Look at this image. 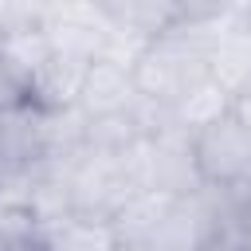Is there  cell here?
<instances>
[{"mask_svg":"<svg viewBox=\"0 0 251 251\" xmlns=\"http://www.w3.org/2000/svg\"><path fill=\"white\" fill-rule=\"evenodd\" d=\"M129 173L137 192H169V196H192L204 188L196 157H192V133L165 122L153 133H145L129 153Z\"/></svg>","mask_w":251,"mask_h":251,"instance_id":"obj_1","label":"cell"},{"mask_svg":"<svg viewBox=\"0 0 251 251\" xmlns=\"http://www.w3.org/2000/svg\"><path fill=\"white\" fill-rule=\"evenodd\" d=\"M192 157L204 188H216V192L251 188V129L235 110L192 129Z\"/></svg>","mask_w":251,"mask_h":251,"instance_id":"obj_2","label":"cell"},{"mask_svg":"<svg viewBox=\"0 0 251 251\" xmlns=\"http://www.w3.org/2000/svg\"><path fill=\"white\" fill-rule=\"evenodd\" d=\"M208 78L227 98L251 90V24L235 8H227V16L208 35Z\"/></svg>","mask_w":251,"mask_h":251,"instance_id":"obj_3","label":"cell"},{"mask_svg":"<svg viewBox=\"0 0 251 251\" xmlns=\"http://www.w3.org/2000/svg\"><path fill=\"white\" fill-rule=\"evenodd\" d=\"M43 251H118V235L110 220L59 216L43 224Z\"/></svg>","mask_w":251,"mask_h":251,"instance_id":"obj_4","label":"cell"},{"mask_svg":"<svg viewBox=\"0 0 251 251\" xmlns=\"http://www.w3.org/2000/svg\"><path fill=\"white\" fill-rule=\"evenodd\" d=\"M24 102H31V86H27V78L0 55V114L16 110V106H24Z\"/></svg>","mask_w":251,"mask_h":251,"instance_id":"obj_5","label":"cell"},{"mask_svg":"<svg viewBox=\"0 0 251 251\" xmlns=\"http://www.w3.org/2000/svg\"><path fill=\"white\" fill-rule=\"evenodd\" d=\"M239 243H243V251H251V200L243 204V212H239Z\"/></svg>","mask_w":251,"mask_h":251,"instance_id":"obj_6","label":"cell"},{"mask_svg":"<svg viewBox=\"0 0 251 251\" xmlns=\"http://www.w3.org/2000/svg\"><path fill=\"white\" fill-rule=\"evenodd\" d=\"M231 110H235V114L247 122V129H251V90H243L239 98H231Z\"/></svg>","mask_w":251,"mask_h":251,"instance_id":"obj_7","label":"cell"},{"mask_svg":"<svg viewBox=\"0 0 251 251\" xmlns=\"http://www.w3.org/2000/svg\"><path fill=\"white\" fill-rule=\"evenodd\" d=\"M235 12H239V16L247 20V24H251V8H235Z\"/></svg>","mask_w":251,"mask_h":251,"instance_id":"obj_8","label":"cell"},{"mask_svg":"<svg viewBox=\"0 0 251 251\" xmlns=\"http://www.w3.org/2000/svg\"><path fill=\"white\" fill-rule=\"evenodd\" d=\"M118 251H141V247H129V243H118Z\"/></svg>","mask_w":251,"mask_h":251,"instance_id":"obj_9","label":"cell"}]
</instances>
